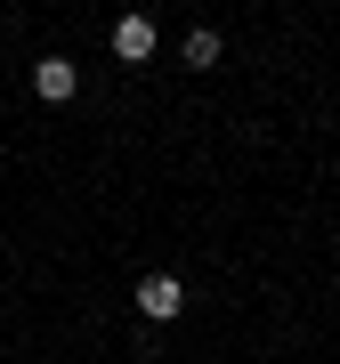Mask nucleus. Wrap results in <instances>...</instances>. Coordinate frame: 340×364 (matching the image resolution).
I'll list each match as a JSON object with an SVG mask.
<instances>
[{
  "label": "nucleus",
  "mask_w": 340,
  "mask_h": 364,
  "mask_svg": "<svg viewBox=\"0 0 340 364\" xmlns=\"http://www.w3.org/2000/svg\"><path fill=\"white\" fill-rule=\"evenodd\" d=\"M179 308H186V284H179V275H138V316H146V324H170Z\"/></svg>",
  "instance_id": "obj_1"
},
{
  "label": "nucleus",
  "mask_w": 340,
  "mask_h": 364,
  "mask_svg": "<svg viewBox=\"0 0 340 364\" xmlns=\"http://www.w3.org/2000/svg\"><path fill=\"white\" fill-rule=\"evenodd\" d=\"M114 57L122 65H146V57H154V16H122L114 25Z\"/></svg>",
  "instance_id": "obj_2"
},
{
  "label": "nucleus",
  "mask_w": 340,
  "mask_h": 364,
  "mask_svg": "<svg viewBox=\"0 0 340 364\" xmlns=\"http://www.w3.org/2000/svg\"><path fill=\"white\" fill-rule=\"evenodd\" d=\"M179 57H186L195 73H203V65H219V33H186V49H179Z\"/></svg>",
  "instance_id": "obj_4"
},
{
  "label": "nucleus",
  "mask_w": 340,
  "mask_h": 364,
  "mask_svg": "<svg viewBox=\"0 0 340 364\" xmlns=\"http://www.w3.org/2000/svg\"><path fill=\"white\" fill-rule=\"evenodd\" d=\"M33 90H41V97H49V105H65V97L81 90V73L65 65V57H41V65H33Z\"/></svg>",
  "instance_id": "obj_3"
}]
</instances>
